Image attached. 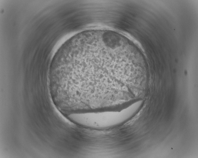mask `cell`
<instances>
[{
	"label": "cell",
	"mask_w": 198,
	"mask_h": 158,
	"mask_svg": "<svg viewBox=\"0 0 198 158\" xmlns=\"http://www.w3.org/2000/svg\"><path fill=\"white\" fill-rule=\"evenodd\" d=\"M120 48L103 40L78 42L72 51L69 77L81 93L105 95L118 89L116 83Z\"/></svg>",
	"instance_id": "cell-1"
},
{
	"label": "cell",
	"mask_w": 198,
	"mask_h": 158,
	"mask_svg": "<svg viewBox=\"0 0 198 158\" xmlns=\"http://www.w3.org/2000/svg\"><path fill=\"white\" fill-rule=\"evenodd\" d=\"M135 111L131 106L120 111L90 112L73 113L70 117L78 124L93 128H102L122 123Z\"/></svg>",
	"instance_id": "cell-2"
}]
</instances>
